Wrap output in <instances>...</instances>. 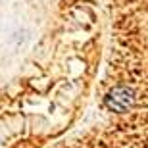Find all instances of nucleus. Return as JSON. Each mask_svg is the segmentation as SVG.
<instances>
[{"instance_id":"obj_1","label":"nucleus","mask_w":148,"mask_h":148,"mask_svg":"<svg viewBox=\"0 0 148 148\" xmlns=\"http://www.w3.org/2000/svg\"><path fill=\"white\" fill-rule=\"evenodd\" d=\"M106 102H108V106H110L112 110L123 112V110H127L133 102V90L127 88V87H117L110 92V96H108Z\"/></svg>"}]
</instances>
